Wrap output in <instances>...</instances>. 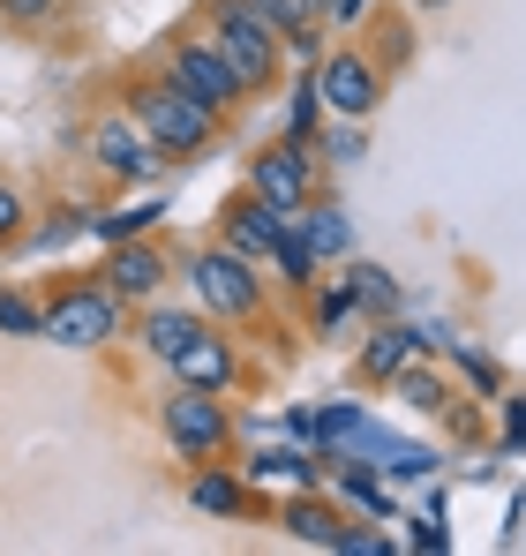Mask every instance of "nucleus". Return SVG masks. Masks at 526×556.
Here are the masks:
<instances>
[{
  "mask_svg": "<svg viewBox=\"0 0 526 556\" xmlns=\"http://www.w3.org/2000/svg\"><path fill=\"white\" fill-rule=\"evenodd\" d=\"M218 53H226V68L241 84H263L271 76V23H263L249 0H226L218 8Z\"/></svg>",
  "mask_w": 526,
  "mask_h": 556,
  "instance_id": "3",
  "label": "nucleus"
},
{
  "mask_svg": "<svg viewBox=\"0 0 526 556\" xmlns=\"http://www.w3.org/2000/svg\"><path fill=\"white\" fill-rule=\"evenodd\" d=\"M256 195L271 211H293V203L309 195V159H301V151H263L256 159Z\"/></svg>",
  "mask_w": 526,
  "mask_h": 556,
  "instance_id": "10",
  "label": "nucleus"
},
{
  "mask_svg": "<svg viewBox=\"0 0 526 556\" xmlns=\"http://www.w3.org/2000/svg\"><path fill=\"white\" fill-rule=\"evenodd\" d=\"M113 324H121V308H113V293H98V286H76V293H61V301L38 316V331H46L53 346H68V354H84V346H105V339H113Z\"/></svg>",
  "mask_w": 526,
  "mask_h": 556,
  "instance_id": "2",
  "label": "nucleus"
},
{
  "mask_svg": "<svg viewBox=\"0 0 526 556\" xmlns=\"http://www.w3.org/2000/svg\"><path fill=\"white\" fill-rule=\"evenodd\" d=\"M90 151H98V166L121 174V181H151V174H159V143H151L136 121H98Z\"/></svg>",
  "mask_w": 526,
  "mask_h": 556,
  "instance_id": "4",
  "label": "nucleus"
},
{
  "mask_svg": "<svg viewBox=\"0 0 526 556\" xmlns=\"http://www.w3.org/2000/svg\"><path fill=\"white\" fill-rule=\"evenodd\" d=\"M353 301H368V308H391V301H399V286L376 271V264H361V271H353Z\"/></svg>",
  "mask_w": 526,
  "mask_h": 556,
  "instance_id": "19",
  "label": "nucleus"
},
{
  "mask_svg": "<svg viewBox=\"0 0 526 556\" xmlns=\"http://www.w3.org/2000/svg\"><path fill=\"white\" fill-rule=\"evenodd\" d=\"M293 534H301V542H324V549H339V534H347V527H339L331 511H316V504H301V511H293Z\"/></svg>",
  "mask_w": 526,
  "mask_h": 556,
  "instance_id": "17",
  "label": "nucleus"
},
{
  "mask_svg": "<svg viewBox=\"0 0 526 556\" xmlns=\"http://www.w3.org/2000/svg\"><path fill=\"white\" fill-rule=\"evenodd\" d=\"M0 8H8V15H15V23H38V15H46V8H53V0H0Z\"/></svg>",
  "mask_w": 526,
  "mask_h": 556,
  "instance_id": "26",
  "label": "nucleus"
},
{
  "mask_svg": "<svg viewBox=\"0 0 526 556\" xmlns=\"http://www.w3.org/2000/svg\"><path fill=\"white\" fill-rule=\"evenodd\" d=\"M406 362H414V331H376V339H368V354H361V369L376 376V383H391Z\"/></svg>",
  "mask_w": 526,
  "mask_h": 556,
  "instance_id": "14",
  "label": "nucleus"
},
{
  "mask_svg": "<svg viewBox=\"0 0 526 556\" xmlns=\"http://www.w3.org/2000/svg\"><path fill=\"white\" fill-rule=\"evenodd\" d=\"M504 437H512V444H526V399L512 406V414H504Z\"/></svg>",
  "mask_w": 526,
  "mask_h": 556,
  "instance_id": "27",
  "label": "nucleus"
},
{
  "mask_svg": "<svg viewBox=\"0 0 526 556\" xmlns=\"http://www.w3.org/2000/svg\"><path fill=\"white\" fill-rule=\"evenodd\" d=\"M174 84L196 98V105H211V113H218V105H234V91H241V76L226 68V53H218V46H180V53H174Z\"/></svg>",
  "mask_w": 526,
  "mask_h": 556,
  "instance_id": "6",
  "label": "nucleus"
},
{
  "mask_svg": "<svg viewBox=\"0 0 526 556\" xmlns=\"http://www.w3.org/2000/svg\"><path fill=\"white\" fill-rule=\"evenodd\" d=\"M105 286H113V293H128V301L159 293V286H166V264H159V249H121V256L105 264Z\"/></svg>",
  "mask_w": 526,
  "mask_h": 556,
  "instance_id": "12",
  "label": "nucleus"
},
{
  "mask_svg": "<svg viewBox=\"0 0 526 556\" xmlns=\"http://www.w3.org/2000/svg\"><path fill=\"white\" fill-rule=\"evenodd\" d=\"M234 504H241V481H226V473L196 481V511H234Z\"/></svg>",
  "mask_w": 526,
  "mask_h": 556,
  "instance_id": "18",
  "label": "nucleus"
},
{
  "mask_svg": "<svg viewBox=\"0 0 526 556\" xmlns=\"http://www.w3.org/2000/svg\"><path fill=\"white\" fill-rule=\"evenodd\" d=\"M391 383H399V399H406V406H422V414H429V406H443V391L429 383V376H406V369H399Z\"/></svg>",
  "mask_w": 526,
  "mask_h": 556,
  "instance_id": "20",
  "label": "nucleus"
},
{
  "mask_svg": "<svg viewBox=\"0 0 526 556\" xmlns=\"http://www.w3.org/2000/svg\"><path fill=\"white\" fill-rule=\"evenodd\" d=\"M391 542L384 534H339V556H384Z\"/></svg>",
  "mask_w": 526,
  "mask_h": 556,
  "instance_id": "24",
  "label": "nucleus"
},
{
  "mask_svg": "<svg viewBox=\"0 0 526 556\" xmlns=\"http://www.w3.org/2000/svg\"><path fill=\"white\" fill-rule=\"evenodd\" d=\"M196 293H203V308H218V316H249L256 308V278L249 264L226 249V256H196Z\"/></svg>",
  "mask_w": 526,
  "mask_h": 556,
  "instance_id": "7",
  "label": "nucleus"
},
{
  "mask_svg": "<svg viewBox=\"0 0 526 556\" xmlns=\"http://www.w3.org/2000/svg\"><path fill=\"white\" fill-rule=\"evenodd\" d=\"M278 233H286V211H271L263 195H249V203L226 211V241H234V256H271Z\"/></svg>",
  "mask_w": 526,
  "mask_h": 556,
  "instance_id": "9",
  "label": "nucleus"
},
{
  "mask_svg": "<svg viewBox=\"0 0 526 556\" xmlns=\"http://www.w3.org/2000/svg\"><path fill=\"white\" fill-rule=\"evenodd\" d=\"M166 429H174L180 452H196V459L226 444V414H218V399H211V391H196V383L166 399Z\"/></svg>",
  "mask_w": 526,
  "mask_h": 556,
  "instance_id": "5",
  "label": "nucleus"
},
{
  "mask_svg": "<svg viewBox=\"0 0 526 556\" xmlns=\"http://www.w3.org/2000/svg\"><path fill=\"white\" fill-rule=\"evenodd\" d=\"M196 331H203V324H196L188 308H151V324H143V346H151L159 362H174V354L188 346V339H196Z\"/></svg>",
  "mask_w": 526,
  "mask_h": 556,
  "instance_id": "13",
  "label": "nucleus"
},
{
  "mask_svg": "<svg viewBox=\"0 0 526 556\" xmlns=\"http://www.w3.org/2000/svg\"><path fill=\"white\" fill-rule=\"evenodd\" d=\"M0 331H15V339H30V331H38V308L8 293V301H0Z\"/></svg>",
  "mask_w": 526,
  "mask_h": 556,
  "instance_id": "21",
  "label": "nucleus"
},
{
  "mask_svg": "<svg viewBox=\"0 0 526 556\" xmlns=\"http://www.w3.org/2000/svg\"><path fill=\"white\" fill-rule=\"evenodd\" d=\"M293 233H301V241H309L316 256H347V249H353L347 211H316V218H309V226H293Z\"/></svg>",
  "mask_w": 526,
  "mask_h": 556,
  "instance_id": "15",
  "label": "nucleus"
},
{
  "mask_svg": "<svg viewBox=\"0 0 526 556\" xmlns=\"http://www.w3.org/2000/svg\"><path fill=\"white\" fill-rule=\"evenodd\" d=\"M15 226H23V195H15V188H0V241H8Z\"/></svg>",
  "mask_w": 526,
  "mask_h": 556,
  "instance_id": "25",
  "label": "nucleus"
},
{
  "mask_svg": "<svg viewBox=\"0 0 526 556\" xmlns=\"http://www.w3.org/2000/svg\"><path fill=\"white\" fill-rule=\"evenodd\" d=\"M316 316H324V324H339V316H353V286H331V293L316 301Z\"/></svg>",
  "mask_w": 526,
  "mask_h": 556,
  "instance_id": "23",
  "label": "nucleus"
},
{
  "mask_svg": "<svg viewBox=\"0 0 526 556\" xmlns=\"http://www.w3.org/2000/svg\"><path fill=\"white\" fill-rule=\"evenodd\" d=\"M136 128H143L159 151H203V143H211V105H196L180 84L136 91Z\"/></svg>",
  "mask_w": 526,
  "mask_h": 556,
  "instance_id": "1",
  "label": "nucleus"
},
{
  "mask_svg": "<svg viewBox=\"0 0 526 556\" xmlns=\"http://www.w3.org/2000/svg\"><path fill=\"white\" fill-rule=\"evenodd\" d=\"M249 481H286V489H301V481H309V459H301V452H256V459H249Z\"/></svg>",
  "mask_w": 526,
  "mask_h": 556,
  "instance_id": "16",
  "label": "nucleus"
},
{
  "mask_svg": "<svg viewBox=\"0 0 526 556\" xmlns=\"http://www.w3.org/2000/svg\"><path fill=\"white\" fill-rule=\"evenodd\" d=\"M331 8H339V23H361L368 15V0H331Z\"/></svg>",
  "mask_w": 526,
  "mask_h": 556,
  "instance_id": "28",
  "label": "nucleus"
},
{
  "mask_svg": "<svg viewBox=\"0 0 526 556\" xmlns=\"http://www.w3.org/2000/svg\"><path fill=\"white\" fill-rule=\"evenodd\" d=\"M309 84H316V98H324L331 113H347V121L376 105V76H368V61H353V53H339V61H324V68L309 76Z\"/></svg>",
  "mask_w": 526,
  "mask_h": 556,
  "instance_id": "8",
  "label": "nucleus"
},
{
  "mask_svg": "<svg viewBox=\"0 0 526 556\" xmlns=\"http://www.w3.org/2000/svg\"><path fill=\"white\" fill-rule=\"evenodd\" d=\"M174 376H180V383H196V391H226V376H234V354H226L218 339H203V331H196V339H188V346L174 354Z\"/></svg>",
  "mask_w": 526,
  "mask_h": 556,
  "instance_id": "11",
  "label": "nucleus"
},
{
  "mask_svg": "<svg viewBox=\"0 0 526 556\" xmlns=\"http://www.w3.org/2000/svg\"><path fill=\"white\" fill-rule=\"evenodd\" d=\"M249 8H256L271 30H278V23H286V30H301V0H249Z\"/></svg>",
  "mask_w": 526,
  "mask_h": 556,
  "instance_id": "22",
  "label": "nucleus"
}]
</instances>
